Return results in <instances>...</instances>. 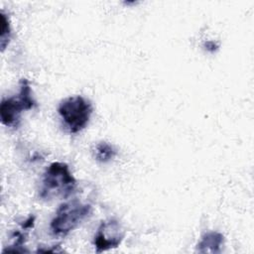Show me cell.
Masks as SVG:
<instances>
[{
	"mask_svg": "<svg viewBox=\"0 0 254 254\" xmlns=\"http://www.w3.org/2000/svg\"><path fill=\"white\" fill-rule=\"evenodd\" d=\"M24 110L27 108L19 95L17 97H3L0 103L1 123L6 127H18Z\"/></svg>",
	"mask_w": 254,
	"mask_h": 254,
	"instance_id": "5b68a950",
	"label": "cell"
},
{
	"mask_svg": "<svg viewBox=\"0 0 254 254\" xmlns=\"http://www.w3.org/2000/svg\"><path fill=\"white\" fill-rule=\"evenodd\" d=\"M93 153H94V158L97 162L108 163L116 157L117 150L114 148L112 144L102 141L95 145Z\"/></svg>",
	"mask_w": 254,
	"mask_h": 254,
	"instance_id": "52a82bcc",
	"label": "cell"
},
{
	"mask_svg": "<svg viewBox=\"0 0 254 254\" xmlns=\"http://www.w3.org/2000/svg\"><path fill=\"white\" fill-rule=\"evenodd\" d=\"M92 112V103L81 95L65 97L58 106L61 120L65 130L70 134L81 132L88 125Z\"/></svg>",
	"mask_w": 254,
	"mask_h": 254,
	"instance_id": "3957f363",
	"label": "cell"
},
{
	"mask_svg": "<svg viewBox=\"0 0 254 254\" xmlns=\"http://www.w3.org/2000/svg\"><path fill=\"white\" fill-rule=\"evenodd\" d=\"M0 18H1L0 46H1V51L3 52L11 40V25H10L9 17L5 14L3 10H1Z\"/></svg>",
	"mask_w": 254,
	"mask_h": 254,
	"instance_id": "9c48e42d",
	"label": "cell"
},
{
	"mask_svg": "<svg viewBox=\"0 0 254 254\" xmlns=\"http://www.w3.org/2000/svg\"><path fill=\"white\" fill-rule=\"evenodd\" d=\"M224 235L218 231H207L203 233L196 244V252L199 253H220L224 245Z\"/></svg>",
	"mask_w": 254,
	"mask_h": 254,
	"instance_id": "8992f818",
	"label": "cell"
},
{
	"mask_svg": "<svg viewBox=\"0 0 254 254\" xmlns=\"http://www.w3.org/2000/svg\"><path fill=\"white\" fill-rule=\"evenodd\" d=\"M91 210L90 203L78 198H72L61 203L50 222L52 233L57 236L67 235L90 215Z\"/></svg>",
	"mask_w": 254,
	"mask_h": 254,
	"instance_id": "7a4b0ae2",
	"label": "cell"
},
{
	"mask_svg": "<svg viewBox=\"0 0 254 254\" xmlns=\"http://www.w3.org/2000/svg\"><path fill=\"white\" fill-rule=\"evenodd\" d=\"M125 237V231L115 218L103 220L93 237V246L97 253L117 248Z\"/></svg>",
	"mask_w": 254,
	"mask_h": 254,
	"instance_id": "277c9868",
	"label": "cell"
},
{
	"mask_svg": "<svg viewBox=\"0 0 254 254\" xmlns=\"http://www.w3.org/2000/svg\"><path fill=\"white\" fill-rule=\"evenodd\" d=\"M19 97L25 103L27 110H31L37 106V101L34 99L30 82L27 78H21L19 85Z\"/></svg>",
	"mask_w": 254,
	"mask_h": 254,
	"instance_id": "ba28073f",
	"label": "cell"
},
{
	"mask_svg": "<svg viewBox=\"0 0 254 254\" xmlns=\"http://www.w3.org/2000/svg\"><path fill=\"white\" fill-rule=\"evenodd\" d=\"M76 189V180L66 163L53 162L43 174L39 197L50 201L66 199Z\"/></svg>",
	"mask_w": 254,
	"mask_h": 254,
	"instance_id": "6da1fadb",
	"label": "cell"
},
{
	"mask_svg": "<svg viewBox=\"0 0 254 254\" xmlns=\"http://www.w3.org/2000/svg\"><path fill=\"white\" fill-rule=\"evenodd\" d=\"M204 48L206 49V51L213 53V52H215L219 48V45L216 44L213 41H207V42L204 43Z\"/></svg>",
	"mask_w": 254,
	"mask_h": 254,
	"instance_id": "30bf717a",
	"label": "cell"
}]
</instances>
